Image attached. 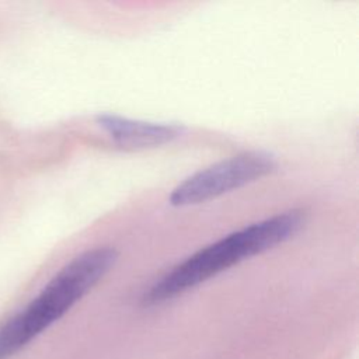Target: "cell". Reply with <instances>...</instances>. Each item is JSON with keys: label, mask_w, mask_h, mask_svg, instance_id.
<instances>
[{"label": "cell", "mask_w": 359, "mask_h": 359, "mask_svg": "<svg viewBox=\"0 0 359 359\" xmlns=\"http://www.w3.org/2000/svg\"><path fill=\"white\" fill-rule=\"evenodd\" d=\"M304 220L303 210L292 209L234 230L171 268L143 293L142 303L161 304L244 259L283 244L302 230Z\"/></svg>", "instance_id": "cell-1"}, {"label": "cell", "mask_w": 359, "mask_h": 359, "mask_svg": "<svg viewBox=\"0 0 359 359\" xmlns=\"http://www.w3.org/2000/svg\"><path fill=\"white\" fill-rule=\"evenodd\" d=\"M118 251L95 247L69 261L42 290L0 327V359H7L63 317L114 266Z\"/></svg>", "instance_id": "cell-2"}, {"label": "cell", "mask_w": 359, "mask_h": 359, "mask_svg": "<svg viewBox=\"0 0 359 359\" xmlns=\"http://www.w3.org/2000/svg\"><path fill=\"white\" fill-rule=\"evenodd\" d=\"M278 164L266 151H244L196 171L170 194L171 206L198 205L272 174Z\"/></svg>", "instance_id": "cell-3"}, {"label": "cell", "mask_w": 359, "mask_h": 359, "mask_svg": "<svg viewBox=\"0 0 359 359\" xmlns=\"http://www.w3.org/2000/svg\"><path fill=\"white\" fill-rule=\"evenodd\" d=\"M97 125L116 144L129 149H144L165 144L178 139L184 132V128L180 125L135 121L111 114L98 115Z\"/></svg>", "instance_id": "cell-4"}]
</instances>
